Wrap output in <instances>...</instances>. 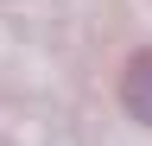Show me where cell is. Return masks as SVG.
Listing matches in <instances>:
<instances>
[{
	"label": "cell",
	"instance_id": "6da1fadb",
	"mask_svg": "<svg viewBox=\"0 0 152 146\" xmlns=\"http://www.w3.org/2000/svg\"><path fill=\"white\" fill-rule=\"evenodd\" d=\"M121 108H127L140 127H152V45L133 51V57L121 64Z\"/></svg>",
	"mask_w": 152,
	"mask_h": 146
}]
</instances>
